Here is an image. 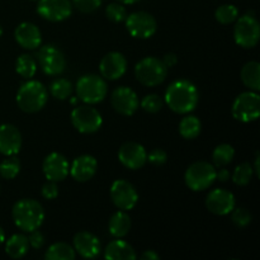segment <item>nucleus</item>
Here are the masks:
<instances>
[{
	"label": "nucleus",
	"instance_id": "4",
	"mask_svg": "<svg viewBox=\"0 0 260 260\" xmlns=\"http://www.w3.org/2000/svg\"><path fill=\"white\" fill-rule=\"evenodd\" d=\"M136 79L145 86H156L165 80L168 68L156 57H145L135 68Z\"/></svg>",
	"mask_w": 260,
	"mask_h": 260
},
{
	"label": "nucleus",
	"instance_id": "29",
	"mask_svg": "<svg viewBox=\"0 0 260 260\" xmlns=\"http://www.w3.org/2000/svg\"><path fill=\"white\" fill-rule=\"evenodd\" d=\"M234 156H235V150H234V147L229 144H221L213 151L212 160L216 167L222 168L230 164L233 161Z\"/></svg>",
	"mask_w": 260,
	"mask_h": 260
},
{
	"label": "nucleus",
	"instance_id": "5",
	"mask_svg": "<svg viewBox=\"0 0 260 260\" xmlns=\"http://www.w3.org/2000/svg\"><path fill=\"white\" fill-rule=\"evenodd\" d=\"M76 94L86 104L101 103L107 95V84L98 75H84L76 84Z\"/></svg>",
	"mask_w": 260,
	"mask_h": 260
},
{
	"label": "nucleus",
	"instance_id": "30",
	"mask_svg": "<svg viewBox=\"0 0 260 260\" xmlns=\"http://www.w3.org/2000/svg\"><path fill=\"white\" fill-rule=\"evenodd\" d=\"M15 70L22 78H32L37 71V62L30 55H20L15 62Z\"/></svg>",
	"mask_w": 260,
	"mask_h": 260
},
{
	"label": "nucleus",
	"instance_id": "26",
	"mask_svg": "<svg viewBox=\"0 0 260 260\" xmlns=\"http://www.w3.org/2000/svg\"><path fill=\"white\" fill-rule=\"evenodd\" d=\"M241 80L250 90H260V63L256 61H250L245 63L241 70Z\"/></svg>",
	"mask_w": 260,
	"mask_h": 260
},
{
	"label": "nucleus",
	"instance_id": "7",
	"mask_svg": "<svg viewBox=\"0 0 260 260\" xmlns=\"http://www.w3.org/2000/svg\"><path fill=\"white\" fill-rule=\"evenodd\" d=\"M234 118L240 122L256 121L260 116V96L258 91H244L236 96L233 104Z\"/></svg>",
	"mask_w": 260,
	"mask_h": 260
},
{
	"label": "nucleus",
	"instance_id": "34",
	"mask_svg": "<svg viewBox=\"0 0 260 260\" xmlns=\"http://www.w3.org/2000/svg\"><path fill=\"white\" fill-rule=\"evenodd\" d=\"M253 178V167L249 162H243L238 165L234 170L233 180L236 185H246L250 183Z\"/></svg>",
	"mask_w": 260,
	"mask_h": 260
},
{
	"label": "nucleus",
	"instance_id": "19",
	"mask_svg": "<svg viewBox=\"0 0 260 260\" xmlns=\"http://www.w3.org/2000/svg\"><path fill=\"white\" fill-rule=\"evenodd\" d=\"M22 147V135L19 129L9 123L0 124V154L5 156L15 155Z\"/></svg>",
	"mask_w": 260,
	"mask_h": 260
},
{
	"label": "nucleus",
	"instance_id": "12",
	"mask_svg": "<svg viewBox=\"0 0 260 260\" xmlns=\"http://www.w3.org/2000/svg\"><path fill=\"white\" fill-rule=\"evenodd\" d=\"M111 198L119 210L129 211L136 206L137 201H139V194L131 183L123 179H118L112 184Z\"/></svg>",
	"mask_w": 260,
	"mask_h": 260
},
{
	"label": "nucleus",
	"instance_id": "9",
	"mask_svg": "<svg viewBox=\"0 0 260 260\" xmlns=\"http://www.w3.org/2000/svg\"><path fill=\"white\" fill-rule=\"evenodd\" d=\"M71 122L81 134H93L101 128L103 119L95 108L88 106H79L71 112Z\"/></svg>",
	"mask_w": 260,
	"mask_h": 260
},
{
	"label": "nucleus",
	"instance_id": "32",
	"mask_svg": "<svg viewBox=\"0 0 260 260\" xmlns=\"http://www.w3.org/2000/svg\"><path fill=\"white\" fill-rule=\"evenodd\" d=\"M51 94L60 101H65L73 93V84L66 79H56L50 86Z\"/></svg>",
	"mask_w": 260,
	"mask_h": 260
},
{
	"label": "nucleus",
	"instance_id": "17",
	"mask_svg": "<svg viewBox=\"0 0 260 260\" xmlns=\"http://www.w3.org/2000/svg\"><path fill=\"white\" fill-rule=\"evenodd\" d=\"M70 170V165L66 157L58 152H52L43 161L45 177L51 182H61L65 179Z\"/></svg>",
	"mask_w": 260,
	"mask_h": 260
},
{
	"label": "nucleus",
	"instance_id": "40",
	"mask_svg": "<svg viewBox=\"0 0 260 260\" xmlns=\"http://www.w3.org/2000/svg\"><path fill=\"white\" fill-rule=\"evenodd\" d=\"M58 194V188L56 185V182H51L48 180L45 185L42 187V196L46 200H55Z\"/></svg>",
	"mask_w": 260,
	"mask_h": 260
},
{
	"label": "nucleus",
	"instance_id": "48",
	"mask_svg": "<svg viewBox=\"0 0 260 260\" xmlns=\"http://www.w3.org/2000/svg\"><path fill=\"white\" fill-rule=\"evenodd\" d=\"M2 35H3V27L0 25V37H2Z\"/></svg>",
	"mask_w": 260,
	"mask_h": 260
},
{
	"label": "nucleus",
	"instance_id": "23",
	"mask_svg": "<svg viewBox=\"0 0 260 260\" xmlns=\"http://www.w3.org/2000/svg\"><path fill=\"white\" fill-rule=\"evenodd\" d=\"M104 256L108 260H135L136 253L128 243L123 240H113L107 245Z\"/></svg>",
	"mask_w": 260,
	"mask_h": 260
},
{
	"label": "nucleus",
	"instance_id": "22",
	"mask_svg": "<svg viewBox=\"0 0 260 260\" xmlns=\"http://www.w3.org/2000/svg\"><path fill=\"white\" fill-rule=\"evenodd\" d=\"M69 172L78 182H88L96 172V160L90 155H81L74 160Z\"/></svg>",
	"mask_w": 260,
	"mask_h": 260
},
{
	"label": "nucleus",
	"instance_id": "35",
	"mask_svg": "<svg viewBox=\"0 0 260 260\" xmlns=\"http://www.w3.org/2000/svg\"><path fill=\"white\" fill-rule=\"evenodd\" d=\"M106 14L108 17V19L114 23L123 22L127 17L126 8L122 4H119V3H112V4H109L106 9Z\"/></svg>",
	"mask_w": 260,
	"mask_h": 260
},
{
	"label": "nucleus",
	"instance_id": "3",
	"mask_svg": "<svg viewBox=\"0 0 260 260\" xmlns=\"http://www.w3.org/2000/svg\"><path fill=\"white\" fill-rule=\"evenodd\" d=\"M48 94L45 85L40 81L29 80L23 84L17 93V104L23 112L36 113L47 103Z\"/></svg>",
	"mask_w": 260,
	"mask_h": 260
},
{
	"label": "nucleus",
	"instance_id": "45",
	"mask_svg": "<svg viewBox=\"0 0 260 260\" xmlns=\"http://www.w3.org/2000/svg\"><path fill=\"white\" fill-rule=\"evenodd\" d=\"M259 160H260V157H259V154H256V160H255V172H256V175H258V177H260V169H259Z\"/></svg>",
	"mask_w": 260,
	"mask_h": 260
},
{
	"label": "nucleus",
	"instance_id": "31",
	"mask_svg": "<svg viewBox=\"0 0 260 260\" xmlns=\"http://www.w3.org/2000/svg\"><path fill=\"white\" fill-rule=\"evenodd\" d=\"M20 170V162L14 155H10L0 162V175L4 179H13Z\"/></svg>",
	"mask_w": 260,
	"mask_h": 260
},
{
	"label": "nucleus",
	"instance_id": "38",
	"mask_svg": "<svg viewBox=\"0 0 260 260\" xmlns=\"http://www.w3.org/2000/svg\"><path fill=\"white\" fill-rule=\"evenodd\" d=\"M74 5L83 13H91L98 9L102 4V0H73Z\"/></svg>",
	"mask_w": 260,
	"mask_h": 260
},
{
	"label": "nucleus",
	"instance_id": "21",
	"mask_svg": "<svg viewBox=\"0 0 260 260\" xmlns=\"http://www.w3.org/2000/svg\"><path fill=\"white\" fill-rule=\"evenodd\" d=\"M74 248L85 259H94L101 253L98 238L88 231H81L74 236Z\"/></svg>",
	"mask_w": 260,
	"mask_h": 260
},
{
	"label": "nucleus",
	"instance_id": "27",
	"mask_svg": "<svg viewBox=\"0 0 260 260\" xmlns=\"http://www.w3.org/2000/svg\"><path fill=\"white\" fill-rule=\"evenodd\" d=\"M46 259L48 260H74L75 259V249L65 243H56L48 248L46 253Z\"/></svg>",
	"mask_w": 260,
	"mask_h": 260
},
{
	"label": "nucleus",
	"instance_id": "10",
	"mask_svg": "<svg viewBox=\"0 0 260 260\" xmlns=\"http://www.w3.org/2000/svg\"><path fill=\"white\" fill-rule=\"evenodd\" d=\"M126 27L135 38H150L156 32V20L146 12H135L126 17Z\"/></svg>",
	"mask_w": 260,
	"mask_h": 260
},
{
	"label": "nucleus",
	"instance_id": "18",
	"mask_svg": "<svg viewBox=\"0 0 260 260\" xmlns=\"http://www.w3.org/2000/svg\"><path fill=\"white\" fill-rule=\"evenodd\" d=\"M127 69V61L122 53L119 52H109L102 58L99 70L103 78L108 80H117L121 78Z\"/></svg>",
	"mask_w": 260,
	"mask_h": 260
},
{
	"label": "nucleus",
	"instance_id": "1",
	"mask_svg": "<svg viewBox=\"0 0 260 260\" xmlns=\"http://www.w3.org/2000/svg\"><path fill=\"white\" fill-rule=\"evenodd\" d=\"M165 102L175 113H189L198 104V90L189 80H177L167 89Z\"/></svg>",
	"mask_w": 260,
	"mask_h": 260
},
{
	"label": "nucleus",
	"instance_id": "42",
	"mask_svg": "<svg viewBox=\"0 0 260 260\" xmlns=\"http://www.w3.org/2000/svg\"><path fill=\"white\" fill-rule=\"evenodd\" d=\"M161 61L164 62V65L167 66V68H173L174 65H177L178 57L175 53H167Z\"/></svg>",
	"mask_w": 260,
	"mask_h": 260
},
{
	"label": "nucleus",
	"instance_id": "41",
	"mask_svg": "<svg viewBox=\"0 0 260 260\" xmlns=\"http://www.w3.org/2000/svg\"><path fill=\"white\" fill-rule=\"evenodd\" d=\"M28 241H29V245L35 249H41L45 244V238H43L42 233L37 230L30 231V236L28 238Z\"/></svg>",
	"mask_w": 260,
	"mask_h": 260
},
{
	"label": "nucleus",
	"instance_id": "16",
	"mask_svg": "<svg viewBox=\"0 0 260 260\" xmlns=\"http://www.w3.org/2000/svg\"><path fill=\"white\" fill-rule=\"evenodd\" d=\"M111 102L113 108L122 116H132L139 108V98L131 88L119 86L112 93Z\"/></svg>",
	"mask_w": 260,
	"mask_h": 260
},
{
	"label": "nucleus",
	"instance_id": "25",
	"mask_svg": "<svg viewBox=\"0 0 260 260\" xmlns=\"http://www.w3.org/2000/svg\"><path fill=\"white\" fill-rule=\"evenodd\" d=\"M28 249H29V241L22 234L13 235L12 238H9V240L7 241V245H5V251L13 259L23 258L28 253Z\"/></svg>",
	"mask_w": 260,
	"mask_h": 260
},
{
	"label": "nucleus",
	"instance_id": "11",
	"mask_svg": "<svg viewBox=\"0 0 260 260\" xmlns=\"http://www.w3.org/2000/svg\"><path fill=\"white\" fill-rule=\"evenodd\" d=\"M37 57L41 69L47 75H58L65 70V56L56 46L46 45L41 47Z\"/></svg>",
	"mask_w": 260,
	"mask_h": 260
},
{
	"label": "nucleus",
	"instance_id": "36",
	"mask_svg": "<svg viewBox=\"0 0 260 260\" xmlns=\"http://www.w3.org/2000/svg\"><path fill=\"white\" fill-rule=\"evenodd\" d=\"M162 99L156 94H149L141 102V107L149 113H157L162 108Z\"/></svg>",
	"mask_w": 260,
	"mask_h": 260
},
{
	"label": "nucleus",
	"instance_id": "24",
	"mask_svg": "<svg viewBox=\"0 0 260 260\" xmlns=\"http://www.w3.org/2000/svg\"><path fill=\"white\" fill-rule=\"evenodd\" d=\"M131 229V218L123 211L116 212L111 217L108 223V230L112 236L117 239L124 238Z\"/></svg>",
	"mask_w": 260,
	"mask_h": 260
},
{
	"label": "nucleus",
	"instance_id": "15",
	"mask_svg": "<svg viewBox=\"0 0 260 260\" xmlns=\"http://www.w3.org/2000/svg\"><path fill=\"white\" fill-rule=\"evenodd\" d=\"M118 159L126 168L136 170L147 161V152L139 142H126L119 149Z\"/></svg>",
	"mask_w": 260,
	"mask_h": 260
},
{
	"label": "nucleus",
	"instance_id": "44",
	"mask_svg": "<svg viewBox=\"0 0 260 260\" xmlns=\"http://www.w3.org/2000/svg\"><path fill=\"white\" fill-rule=\"evenodd\" d=\"M141 259L142 260H157V259H160V256H159V254L155 253L154 250H147L142 254Z\"/></svg>",
	"mask_w": 260,
	"mask_h": 260
},
{
	"label": "nucleus",
	"instance_id": "47",
	"mask_svg": "<svg viewBox=\"0 0 260 260\" xmlns=\"http://www.w3.org/2000/svg\"><path fill=\"white\" fill-rule=\"evenodd\" d=\"M5 240V234H4V230H3L2 228H0V244L4 243Z\"/></svg>",
	"mask_w": 260,
	"mask_h": 260
},
{
	"label": "nucleus",
	"instance_id": "37",
	"mask_svg": "<svg viewBox=\"0 0 260 260\" xmlns=\"http://www.w3.org/2000/svg\"><path fill=\"white\" fill-rule=\"evenodd\" d=\"M233 216H231V220L233 222L235 223L238 228H245L248 226L249 223L251 222V215L246 208L244 207H239V208H234L233 211Z\"/></svg>",
	"mask_w": 260,
	"mask_h": 260
},
{
	"label": "nucleus",
	"instance_id": "13",
	"mask_svg": "<svg viewBox=\"0 0 260 260\" xmlns=\"http://www.w3.org/2000/svg\"><path fill=\"white\" fill-rule=\"evenodd\" d=\"M37 12L43 19L61 22L70 17L73 5L70 0H38Z\"/></svg>",
	"mask_w": 260,
	"mask_h": 260
},
{
	"label": "nucleus",
	"instance_id": "43",
	"mask_svg": "<svg viewBox=\"0 0 260 260\" xmlns=\"http://www.w3.org/2000/svg\"><path fill=\"white\" fill-rule=\"evenodd\" d=\"M229 178H230V173L228 169H220L218 172H216V179H218L220 182H226Z\"/></svg>",
	"mask_w": 260,
	"mask_h": 260
},
{
	"label": "nucleus",
	"instance_id": "14",
	"mask_svg": "<svg viewBox=\"0 0 260 260\" xmlns=\"http://www.w3.org/2000/svg\"><path fill=\"white\" fill-rule=\"evenodd\" d=\"M206 206H207L208 211L215 215H229L235 208V197L229 190L217 188L208 193L207 198H206Z\"/></svg>",
	"mask_w": 260,
	"mask_h": 260
},
{
	"label": "nucleus",
	"instance_id": "2",
	"mask_svg": "<svg viewBox=\"0 0 260 260\" xmlns=\"http://www.w3.org/2000/svg\"><path fill=\"white\" fill-rule=\"evenodd\" d=\"M13 220L20 230L30 233L40 229L45 220V211L42 206L35 200H20L13 206Z\"/></svg>",
	"mask_w": 260,
	"mask_h": 260
},
{
	"label": "nucleus",
	"instance_id": "8",
	"mask_svg": "<svg viewBox=\"0 0 260 260\" xmlns=\"http://www.w3.org/2000/svg\"><path fill=\"white\" fill-rule=\"evenodd\" d=\"M234 37L240 47H255L260 37V27L256 18L253 14H245L239 18L234 29Z\"/></svg>",
	"mask_w": 260,
	"mask_h": 260
},
{
	"label": "nucleus",
	"instance_id": "39",
	"mask_svg": "<svg viewBox=\"0 0 260 260\" xmlns=\"http://www.w3.org/2000/svg\"><path fill=\"white\" fill-rule=\"evenodd\" d=\"M168 159V155L164 150L161 149H154L149 155H147V160L151 162L155 167H160V165L165 164Z\"/></svg>",
	"mask_w": 260,
	"mask_h": 260
},
{
	"label": "nucleus",
	"instance_id": "20",
	"mask_svg": "<svg viewBox=\"0 0 260 260\" xmlns=\"http://www.w3.org/2000/svg\"><path fill=\"white\" fill-rule=\"evenodd\" d=\"M15 41L25 50H36L42 42V36L37 25L33 23H20L14 32Z\"/></svg>",
	"mask_w": 260,
	"mask_h": 260
},
{
	"label": "nucleus",
	"instance_id": "33",
	"mask_svg": "<svg viewBox=\"0 0 260 260\" xmlns=\"http://www.w3.org/2000/svg\"><path fill=\"white\" fill-rule=\"evenodd\" d=\"M215 17L217 22L221 24H230V23L235 22L239 17V10L235 5L233 4H225L217 8L215 13Z\"/></svg>",
	"mask_w": 260,
	"mask_h": 260
},
{
	"label": "nucleus",
	"instance_id": "46",
	"mask_svg": "<svg viewBox=\"0 0 260 260\" xmlns=\"http://www.w3.org/2000/svg\"><path fill=\"white\" fill-rule=\"evenodd\" d=\"M117 2L122 3V4H135V3L140 2V0H117Z\"/></svg>",
	"mask_w": 260,
	"mask_h": 260
},
{
	"label": "nucleus",
	"instance_id": "28",
	"mask_svg": "<svg viewBox=\"0 0 260 260\" xmlns=\"http://www.w3.org/2000/svg\"><path fill=\"white\" fill-rule=\"evenodd\" d=\"M201 121L194 116H187L180 121L179 132L184 139H196L201 134Z\"/></svg>",
	"mask_w": 260,
	"mask_h": 260
},
{
	"label": "nucleus",
	"instance_id": "6",
	"mask_svg": "<svg viewBox=\"0 0 260 260\" xmlns=\"http://www.w3.org/2000/svg\"><path fill=\"white\" fill-rule=\"evenodd\" d=\"M185 184L194 192L210 188L216 180V169L207 161L193 162L185 172Z\"/></svg>",
	"mask_w": 260,
	"mask_h": 260
}]
</instances>
